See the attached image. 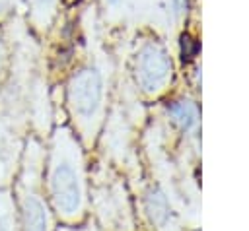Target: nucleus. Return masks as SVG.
<instances>
[{"mask_svg":"<svg viewBox=\"0 0 249 231\" xmlns=\"http://www.w3.org/2000/svg\"><path fill=\"white\" fill-rule=\"evenodd\" d=\"M140 210L154 231H185L187 221L173 198L154 179L140 188Z\"/></svg>","mask_w":249,"mask_h":231,"instance_id":"423d86ee","label":"nucleus"},{"mask_svg":"<svg viewBox=\"0 0 249 231\" xmlns=\"http://www.w3.org/2000/svg\"><path fill=\"white\" fill-rule=\"evenodd\" d=\"M43 163L45 155L41 146L35 140H29L16 182V204L21 231H53V215L41 186Z\"/></svg>","mask_w":249,"mask_h":231,"instance_id":"20e7f679","label":"nucleus"},{"mask_svg":"<svg viewBox=\"0 0 249 231\" xmlns=\"http://www.w3.org/2000/svg\"><path fill=\"white\" fill-rule=\"evenodd\" d=\"M56 231H103V229H101L97 223L89 221V223L80 225V227H76V225H64V227H58Z\"/></svg>","mask_w":249,"mask_h":231,"instance_id":"4468645a","label":"nucleus"},{"mask_svg":"<svg viewBox=\"0 0 249 231\" xmlns=\"http://www.w3.org/2000/svg\"><path fill=\"white\" fill-rule=\"evenodd\" d=\"M6 64H8V47H6L4 35L0 31V83H2L4 74H6Z\"/></svg>","mask_w":249,"mask_h":231,"instance_id":"f8f14e48","label":"nucleus"},{"mask_svg":"<svg viewBox=\"0 0 249 231\" xmlns=\"http://www.w3.org/2000/svg\"><path fill=\"white\" fill-rule=\"evenodd\" d=\"M19 2H21V0H0V19L12 16V14L18 10Z\"/></svg>","mask_w":249,"mask_h":231,"instance_id":"ddd939ff","label":"nucleus"},{"mask_svg":"<svg viewBox=\"0 0 249 231\" xmlns=\"http://www.w3.org/2000/svg\"><path fill=\"white\" fill-rule=\"evenodd\" d=\"M165 118L169 126L181 136V142L198 148V130H200V111L195 99L177 97L171 99L165 107Z\"/></svg>","mask_w":249,"mask_h":231,"instance_id":"0eeeda50","label":"nucleus"},{"mask_svg":"<svg viewBox=\"0 0 249 231\" xmlns=\"http://www.w3.org/2000/svg\"><path fill=\"white\" fill-rule=\"evenodd\" d=\"M18 153H19V142L6 126V122L0 120V186L12 181L18 163Z\"/></svg>","mask_w":249,"mask_h":231,"instance_id":"6e6552de","label":"nucleus"},{"mask_svg":"<svg viewBox=\"0 0 249 231\" xmlns=\"http://www.w3.org/2000/svg\"><path fill=\"white\" fill-rule=\"evenodd\" d=\"M128 2L130 0H101L109 19H121L124 16V12L128 10Z\"/></svg>","mask_w":249,"mask_h":231,"instance_id":"9b49d317","label":"nucleus"},{"mask_svg":"<svg viewBox=\"0 0 249 231\" xmlns=\"http://www.w3.org/2000/svg\"><path fill=\"white\" fill-rule=\"evenodd\" d=\"M132 80L146 99L163 95L173 80V62L167 47L158 39H142L132 54Z\"/></svg>","mask_w":249,"mask_h":231,"instance_id":"39448f33","label":"nucleus"},{"mask_svg":"<svg viewBox=\"0 0 249 231\" xmlns=\"http://www.w3.org/2000/svg\"><path fill=\"white\" fill-rule=\"evenodd\" d=\"M109 70L107 62L91 56L80 64L66 82V109L86 146H93L107 118Z\"/></svg>","mask_w":249,"mask_h":231,"instance_id":"f03ea898","label":"nucleus"},{"mask_svg":"<svg viewBox=\"0 0 249 231\" xmlns=\"http://www.w3.org/2000/svg\"><path fill=\"white\" fill-rule=\"evenodd\" d=\"M27 2V23L35 33H45L51 29L58 16L62 0H25Z\"/></svg>","mask_w":249,"mask_h":231,"instance_id":"1a4fd4ad","label":"nucleus"},{"mask_svg":"<svg viewBox=\"0 0 249 231\" xmlns=\"http://www.w3.org/2000/svg\"><path fill=\"white\" fill-rule=\"evenodd\" d=\"M47 196L53 212L64 223H80L86 217L89 192L86 159L80 138L66 126L56 128L47 161Z\"/></svg>","mask_w":249,"mask_h":231,"instance_id":"f257e3e1","label":"nucleus"},{"mask_svg":"<svg viewBox=\"0 0 249 231\" xmlns=\"http://www.w3.org/2000/svg\"><path fill=\"white\" fill-rule=\"evenodd\" d=\"M0 231H18L16 198L2 188H0Z\"/></svg>","mask_w":249,"mask_h":231,"instance_id":"9d476101","label":"nucleus"},{"mask_svg":"<svg viewBox=\"0 0 249 231\" xmlns=\"http://www.w3.org/2000/svg\"><path fill=\"white\" fill-rule=\"evenodd\" d=\"M97 225L103 231H136L134 212L124 179L111 163H97L88 188Z\"/></svg>","mask_w":249,"mask_h":231,"instance_id":"7ed1b4c3","label":"nucleus"}]
</instances>
